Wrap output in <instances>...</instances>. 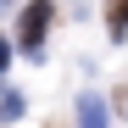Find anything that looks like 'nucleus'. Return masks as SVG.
<instances>
[{
  "label": "nucleus",
  "mask_w": 128,
  "mask_h": 128,
  "mask_svg": "<svg viewBox=\"0 0 128 128\" xmlns=\"http://www.w3.org/2000/svg\"><path fill=\"white\" fill-rule=\"evenodd\" d=\"M50 22H56V6H50V0H28V11L17 17V45H22L28 56H39V50H45Z\"/></svg>",
  "instance_id": "1"
},
{
  "label": "nucleus",
  "mask_w": 128,
  "mask_h": 128,
  "mask_svg": "<svg viewBox=\"0 0 128 128\" xmlns=\"http://www.w3.org/2000/svg\"><path fill=\"white\" fill-rule=\"evenodd\" d=\"M78 128H106V100L100 95H78Z\"/></svg>",
  "instance_id": "2"
},
{
  "label": "nucleus",
  "mask_w": 128,
  "mask_h": 128,
  "mask_svg": "<svg viewBox=\"0 0 128 128\" xmlns=\"http://www.w3.org/2000/svg\"><path fill=\"white\" fill-rule=\"evenodd\" d=\"M106 22H112V39H122V34H128V0H112Z\"/></svg>",
  "instance_id": "3"
},
{
  "label": "nucleus",
  "mask_w": 128,
  "mask_h": 128,
  "mask_svg": "<svg viewBox=\"0 0 128 128\" xmlns=\"http://www.w3.org/2000/svg\"><path fill=\"white\" fill-rule=\"evenodd\" d=\"M0 117H6V122H17V117H22V95H17V89H6V100H0Z\"/></svg>",
  "instance_id": "4"
}]
</instances>
